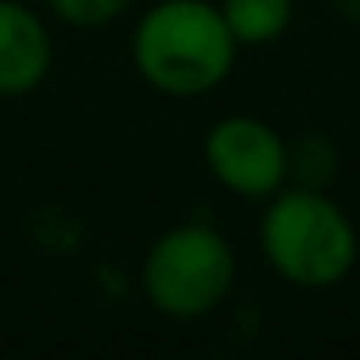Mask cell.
<instances>
[{
	"instance_id": "6da1fadb",
	"label": "cell",
	"mask_w": 360,
	"mask_h": 360,
	"mask_svg": "<svg viewBox=\"0 0 360 360\" xmlns=\"http://www.w3.org/2000/svg\"><path fill=\"white\" fill-rule=\"evenodd\" d=\"M240 43L213 0H155L136 20L128 55L148 89L194 101L229 82Z\"/></svg>"
},
{
	"instance_id": "7a4b0ae2",
	"label": "cell",
	"mask_w": 360,
	"mask_h": 360,
	"mask_svg": "<svg viewBox=\"0 0 360 360\" xmlns=\"http://www.w3.org/2000/svg\"><path fill=\"white\" fill-rule=\"evenodd\" d=\"M259 252L267 267L290 287H337L356 267L360 236L349 213L310 186H283L259 213Z\"/></svg>"
},
{
	"instance_id": "3957f363",
	"label": "cell",
	"mask_w": 360,
	"mask_h": 360,
	"mask_svg": "<svg viewBox=\"0 0 360 360\" xmlns=\"http://www.w3.org/2000/svg\"><path fill=\"white\" fill-rule=\"evenodd\" d=\"M236 283L233 244L202 221L171 225L151 240L140 267V287L151 310L174 321L213 314Z\"/></svg>"
},
{
	"instance_id": "277c9868",
	"label": "cell",
	"mask_w": 360,
	"mask_h": 360,
	"mask_svg": "<svg viewBox=\"0 0 360 360\" xmlns=\"http://www.w3.org/2000/svg\"><path fill=\"white\" fill-rule=\"evenodd\" d=\"M205 171L221 190L248 202H267L275 190L287 186V140L267 120L233 112L210 124L202 140Z\"/></svg>"
},
{
	"instance_id": "5b68a950",
	"label": "cell",
	"mask_w": 360,
	"mask_h": 360,
	"mask_svg": "<svg viewBox=\"0 0 360 360\" xmlns=\"http://www.w3.org/2000/svg\"><path fill=\"white\" fill-rule=\"evenodd\" d=\"M55 35L24 0H0V97H27L51 78Z\"/></svg>"
},
{
	"instance_id": "8992f818",
	"label": "cell",
	"mask_w": 360,
	"mask_h": 360,
	"mask_svg": "<svg viewBox=\"0 0 360 360\" xmlns=\"http://www.w3.org/2000/svg\"><path fill=\"white\" fill-rule=\"evenodd\" d=\"M217 8L240 47H267L283 39L295 20V0H217Z\"/></svg>"
},
{
	"instance_id": "52a82bcc",
	"label": "cell",
	"mask_w": 360,
	"mask_h": 360,
	"mask_svg": "<svg viewBox=\"0 0 360 360\" xmlns=\"http://www.w3.org/2000/svg\"><path fill=\"white\" fill-rule=\"evenodd\" d=\"M287 174L295 179V186L326 190V182H333V174H337L333 140L321 132H306L295 143H287Z\"/></svg>"
},
{
	"instance_id": "ba28073f",
	"label": "cell",
	"mask_w": 360,
	"mask_h": 360,
	"mask_svg": "<svg viewBox=\"0 0 360 360\" xmlns=\"http://www.w3.org/2000/svg\"><path fill=\"white\" fill-rule=\"evenodd\" d=\"M47 12L66 27H78V32H97V27H109L132 8V0H43Z\"/></svg>"
},
{
	"instance_id": "9c48e42d",
	"label": "cell",
	"mask_w": 360,
	"mask_h": 360,
	"mask_svg": "<svg viewBox=\"0 0 360 360\" xmlns=\"http://www.w3.org/2000/svg\"><path fill=\"white\" fill-rule=\"evenodd\" d=\"M337 12H341L345 20H352V24H360V0H329Z\"/></svg>"
}]
</instances>
